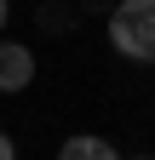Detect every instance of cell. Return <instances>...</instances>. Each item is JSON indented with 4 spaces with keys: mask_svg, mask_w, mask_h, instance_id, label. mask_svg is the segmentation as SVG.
I'll list each match as a JSON object with an SVG mask.
<instances>
[{
    "mask_svg": "<svg viewBox=\"0 0 155 160\" xmlns=\"http://www.w3.org/2000/svg\"><path fill=\"white\" fill-rule=\"evenodd\" d=\"M109 46L132 63H155V0H115Z\"/></svg>",
    "mask_w": 155,
    "mask_h": 160,
    "instance_id": "obj_1",
    "label": "cell"
},
{
    "mask_svg": "<svg viewBox=\"0 0 155 160\" xmlns=\"http://www.w3.org/2000/svg\"><path fill=\"white\" fill-rule=\"evenodd\" d=\"M35 80V52L23 40H0V92H23Z\"/></svg>",
    "mask_w": 155,
    "mask_h": 160,
    "instance_id": "obj_2",
    "label": "cell"
},
{
    "mask_svg": "<svg viewBox=\"0 0 155 160\" xmlns=\"http://www.w3.org/2000/svg\"><path fill=\"white\" fill-rule=\"evenodd\" d=\"M35 23H40L46 34H69L75 29V6L69 0H40V6H35Z\"/></svg>",
    "mask_w": 155,
    "mask_h": 160,
    "instance_id": "obj_3",
    "label": "cell"
},
{
    "mask_svg": "<svg viewBox=\"0 0 155 160\" xmlns=\"http://www.w3.org/2000/svg\"><path fill=\"white\" fill-rule=\"evenodd\" d=\"M57 154H63V160H109L115 143H104V137H63Z\"/></svg>",
    "mask_w": 155,
    "mask_h": 160,
    "instance_id": "obj_4",
    "label": "cell"
},
{
    "mask_svg": "<svg viewBox=\"0 0 155 160\" xmlns=\"http://www.w3.org/2000/svg\"><path fill=\"white\" fill-rule=\"evenodd\" d=\"M12 154H17V143H12L6 132H0V160H12Z\"/></svg>",
    "mask_w": 155,
    "mask_h": 160,
    "instance_id": "obj_5",
    "label": "cell"
},
{
    "mask_svg": "<svg viewBox=\"0 0 155 160\" xmlns=\"http://www.w3.org/2000/svg\"><path fill=\"white\" fill-rule=\"evenodd\" d=\"M86 12H115V6H109V0H86Z\"/></svg>",
    "mask_w": 155,
    "mask_h": 160,
    "instance_id": "obj_6",
    "label": "cell"
},
{
    "mask_svg": "<svg viewBox=\"0 0 155 160\" xmlns=\"http://www.w3.org/2000/svg\"><path fill=\"white\" fill-rule=\"evenodd\" d=\"M6 17H12V0H0V29H6Z\"/></svg>",
    "mask_w": 155,
    "mask_h": 160,
    "instance_id": "obj_7",
    "label": "cell"
}]
</instances>
